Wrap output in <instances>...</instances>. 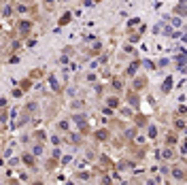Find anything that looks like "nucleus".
<instances>
[{
	"mask_svg": "<svg viewBox=\"0 0 187 185\" xmlns=\"http://www.w3.org/2000/svg\"><path fill=\"white\" fill-rule=\"evenodd\" d=\"M172 177H175V179H179V181H181V179H183V177H185V173H183V170H181V168H175V170H172Z\"/></svg>",
	"mask_w": 187,
	"mask_h": 185,
	"instance_id": "2",
	"label": "nucleus"
},
{
	"mask_svg": "<svg viewBox=\"0 0 187 185\" xmlns=\"http://www.w3.org/2000/svg\"><path fill=\"white\" fill-rule=\"evenodd\" d=\"M30 30H32V24H30V21H22V24H19V34H22V36H28Z\"/></svg>",
	"mask_w": 187,
	"mask_h": 185,
	"instance_id": "1",
	"label": "nucleus"
},
{
	"mask_svg": "<svg viewBox=\"0 0 187 185\" xmlns=\"http://www.w3.org/2000/svg\"><path fill=\"white\" fill-rule=\"evenodd\" d=\"M176 128H179V130H183V128H185V123H183V119H179V121H176Z\"/></svg>",
	"mask_w": 187,
	"mask_h": 185,
	"instance_id": "4",
	"label": "nucleus"
},
{
	"mask_svg": "<svg viewBox=\"0 0 187 185\" xmlns=\"http://www.w3.org/2000/svg\"><path fill=\"white\" fill-rule=\"evenodd\" d=\"M45 2H47V4H51V0H45Z\"/></svg>",
	"mask_w": 187,
	"mask_h": 185,
	"instance_id": "5",
	"label": "nucleus"
},
{
	"mask_svg": "<svg viewBox=\"0 0 187 185\" xmlns=\"http://www.w3.org/2000/svg\"><path fill=\"white\" fill-rule=\"evenodd\" d=\"M23 162H26L28 166H34V160H32V155H23Z\"/></svg>",
	"mask_w": 187,
	"mask_h": 185,
	"instance_id": "3",
	"label": "nucleus"
}]
</instances>
